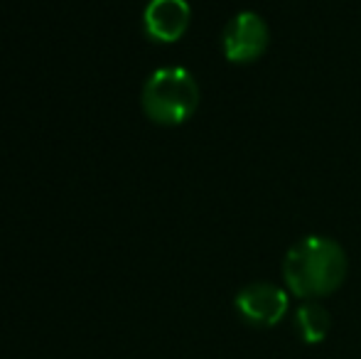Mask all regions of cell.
<instances>
[{
	"instance_id": "obj_1",
	"label": "cell",
	"mask_w": 361,
	"mask_h": 359,
	"mask_svg": "<svg viewBox=\"0 0 361 359\" xmlns=\"http://www.w3.org/2000/svg\"><path fill=\"white\" fill-rule=\"evenodd\" d=\"M349 261L344 249L327 236H305L290 246L283 261V281L300 300H322L344 283Z\"/></svg>"
},
{
	"instance_id": "obj_2",
	"label": "cell",
	"mask_w": 361,
	"mask_h": 359,
	"mask_svg": "<svg viewBox=\"0 0 361 359\" xmlns=\"http://www.w3.org/2000/svg\"><path fill=\"white\" fill-rule=\"evenodd\" d=\"M140 104L152 123L180 126L200 106V84L187 69L162 67L147 77Z\"/></svg>"
},
{
	"instance_id": "obj_3",
	"label": "cell",
	"mask_w": 361,
	"mask_h": 359,
	"mask_svg": "<svg viewBox=\"0 0 361 359\" xmlns=\"http://www.w3.org/2000/svg\"><path fill=\"white\" fill-rule=\"evenodd\" d=\"M236 312L246 325L251 327H276L290 310V298L288 291L276 283L256 281L248 283L238 291Z\"/></svg>"
},
{
	"instance_id": "obj_4",
	"label": "cell",
	"mask_w": 361,
	"mask_h": 359,
	"mask_svg": "<svg viewBox=\"0 0 361 359\" xmlns=\"http://www.w3.org/2000/svg\"><path fill=\"white\" fill-rule=\"evenodd\" d=\"M268 42H271V32H268L266 20L258 13H251V10L233 15L221 35L224 54L233 64L256 62L268 49Z\"/></svg>"
},
{
	"instance_id": "obj_5",
	"label": "cell",
	"mask_w": 361,
	"mask_h": 359,
	"mask_svg": "<svg viewBox=\"0 0 361 359\" xmlns=\"http://www.w3.org/2000/svg\"><path fill=\"white\" fill-rule=\"evenodd\" d=\"M192 10L187 0H150L143 13L145 35L155 42L172 44L187 32Z\"/></svg>"
},
{
	"instance_id": "obj_6",
	"label": "cell",
	"mask_w": 361,
	"mask_h": 359,
	"mask_svg": "<svg viewBox=\"0 0 361 359\" xmlns=\"http://www.w3.org/2000/svg\"><path fill=\"white\" fill-rule=\"evenodd\" d=\"M293 327L305 345H319L332 330V315L319 300H302L293 315Z\"/></svg>"
}]
</instances>
